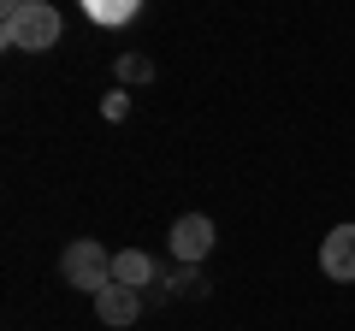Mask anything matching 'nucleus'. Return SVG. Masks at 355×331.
Returning <instances> with one entry per match:
<instances>
[{
	"instance_id": "nucleus-1",
	"label": "nucleus",
	"mask_w": 355,
	"mask_h": 331,
	"mask_svg": "<svg viewBox=\"0 0 355 331\" xmlns=\"http://www.w3.org/2000/svg\"><path fill=\"white\" fill-rule=\"evenodd\" d=\"M0 36H6V48L48 53L53 42H60V12H53L48 0H6V12H0Z\"/></svg>"
},
{
	"instance_id": "nucleus-8",
	"label": "nucleus",
	"mask_w": 355,
	"mask_h": 331,
	"mask_svg": "<svg viewBox=\"0 0 355 331\" xmlns=\"http://www.w3.org/2000/svg\"><path fill=\"white\" fill-rule=\"evenodd\" d=\"M119 77H125V83H148V77H154V65L142 60V53H125V60H119Z\"/></svg>"
},
{
	"instance_id": "nucleus-4",
	"label": "nucleus",
	"mask_w": 355,
	"mask_h": 331,
	"mask_svg": "<svg viewBox=\"0 0 355 331\" xmlns=\"http://www.w3.org/2000/svg\"><path fill=\"white\" fill-rule=\"evenodd\" d=\"M320 272H326V278H338V284L355 278V225L326 231V242H320Z\"/></svg>"
},
{
	"instance_id": "nucleus-3",
	"label": "nucleus",
	"mask_w": 355,
	"mask_h": 331,
	"mask_svg": "<svg viewBox=\"0 0 355 331\" xmlns=\"http://www.w3.org/2000/svg\"><path fill=\"white\" fill-rule=\"evenodd\" d=\"M172 255L184 260V267L207 260V255H214V219H207V213H184L172 225Z\"/></svg>"
},
{
	"instance_id": "nucleus-5",
	"label": "nucleus",
	"mask_w": 355,
	"mask_h": 331,
	"mask_svg": "<svg viewBox=\"0 0 355 331\" xmlns=\"http://www.w3.org/2000/svg\"><path fill=\"white\" fill-rule=\"evenodd\" d=\"M95 319H101V325H113V331H130V325L142 319V296L125 290V284H107V290L95 296Z\"/></svg>"
},
{
	"instance_id": "nucleus-7",
	"label": "nucleus",
	"mask_w": 355,
	"mask_h": 331,
	"mask_svg": "<svg viewBox=\"0 0 355 331\" xmlns=\"http://www.w3.org/2000/svg\"><path fill=\"white\" fill-rule=\"evenodd\" d=\"M83 12L95 24H130L137 18V0H83Z\"/></svg>"
},
{
	"instance_id": "nucleus-6",
	"label": "nucleus",
	"mask_w": 355,
	"mask_h": 331,
	"mask_svg": "<svg viewBox=\"0 0 355 331\" xmlns=\"http://www.w3.org/2000/svg\"><path fill=\"white\" fill-rule=\"evenodd\" d=\"M113 284H125V290L142 296V284H154V260L142 249H119L113 255Z\"/></svg>"
},
{
	"instance_id": "nucleus-2",
	"label": "nucleus",
	"mask_w": 355,
	"mask_h": 331,
	"mask_svg": "<svg viewBox=\"0 0 355 331\" xmlns=\"http://www.w3.org/2000/svg\"><path fill=\"white\" fill-rule=\"evenodd\" d=\"M60 272H65V284H77V290H89V296H101L107 284H113V255H107L95 237H77L71 249L60 255Z\"/></svg>"
}]
</instances>
